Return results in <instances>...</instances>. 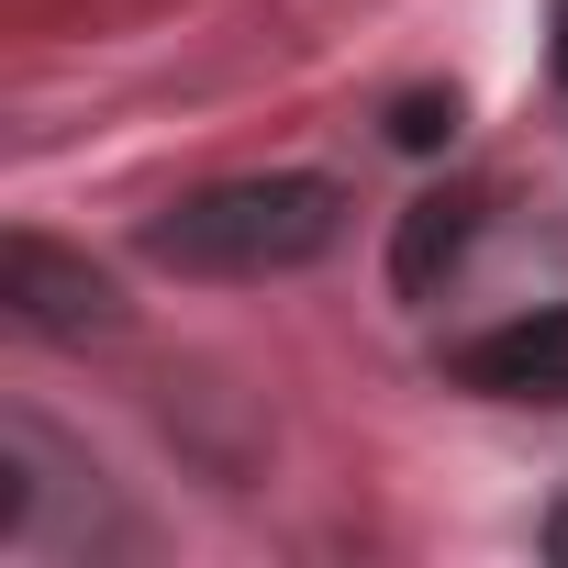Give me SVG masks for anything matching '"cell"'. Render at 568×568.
Segmentation results:
<instances>
[{
	"label": "cell",
	"instance_id": "cell-1",
	"mask_svg": "<svg viewBox=\"0 0 568 568\" xmlns=\"http://www.w3.org/2000/svg\"><path fill=\"white\" fill-rule=\"evenodd\" d=\"M346 234V190L313 179V168H267V179H223V190H190L179 212L145 223V256L179 267V278H291L313 256H335Z\"/></svg>",
	"mask_w": 568,
	"mask_h": 568
},
{
	"label": "cell",
	"instance_id": "cell-2",
	"mask_svg": "<svg viewBox=\"0 0 568 568\" xmlns=\"http://www.w3.org/2000/svg\"><path fill=\"white\" fill-rule=\"evenodd\" d=\"M0 313H12L23 335H45V346L123 335V291H112L90 256L45 245V234H12V245H0Z\"/></svg>",
	"mask_w": 568,
	"mask_h": 568
},
{
	"label": "cell",
	"instance_id": "cell-3",
	"mask_svg": "<svg viewBox=\"0 0 568 568\" xmlns=\"http://www.w3.org/2000/svg\"><path fill=\"white\" fill-rule=\"evenodd\" d=\"M457 379L490 390V402H568V302L468 335V346H457Z\"/></svg>",
	"mask_w": 568,
	"mask_h": 568
},
{
	"label": "cell",
	"instance_id": "cell-4",
	"mask_svg": "<svg viewBox=\"0 0 568 568\" xmlns=\"http://www.w3.org/2000/svg\"><path fill=\"white\" fill-rule=\"evenodd\" d=\"M468 223H479V201H468V190L413 201V212H402V245H390V278H402V291H435V278L457 267V245H468Z\"/></svg>",
	"mask_w": 568,
	"mask_h": 568
},
{
	"label": "cell",
	"instance_id": "cell-5",
	"mask_svg": "<svg viewBox=\"0 0 568 568\" xmlns=\"http://www.w3.org/2000/svg\"><path fill=\"white\" fill-rule=\"evenodd\" d=\"M390 134H402V145H413V156H435V145H446V134H457V101H446V90H413V101H402V112H390Z\"/></svg>",
	"mask_w": 568,
	"mask_h": 568
},
{
	"label": "cell",
	"instance_id": "cell-6",
	"mask_svg": "<svg viewBox=\"0 0 568 568\" xmlns=\"http://www.w3.org/2000/svg\"><path fill=\"white\" fill-rule=\"evenodd\" d=\"M546 546H557V557H568V501H557V524H546Z\"/></svg>",
	"mask_w": 568,
	"mask_h": 568
},
{
	"label": "cell",
	"instance_id": "cell-7",
	"mask_svg": "<svg viewBox=\"0 0 568 568\" xmlns=\"http://www.w3.org/2000/svg\"><path fill=\"white\" fill-rule=\"evenodd\" d=\"M557 79H568V12H557Z\"/></svg>",
	"mask_w": 568,
	"mask_h": 568
}]
</instances>
